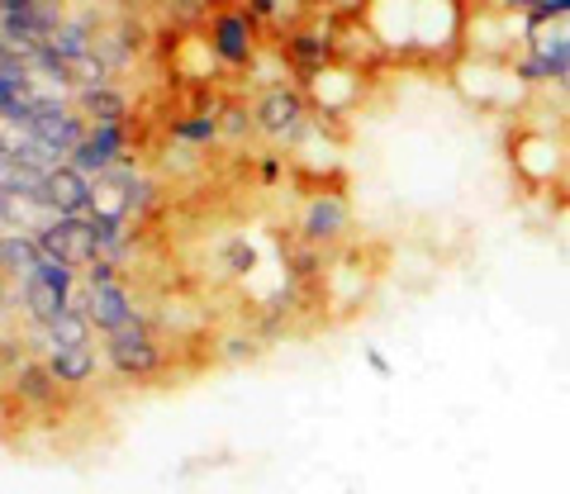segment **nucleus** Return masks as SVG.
<instances>
[{"label": "nucleus", "mask_w": 570, "mask_h": 494, "mask_svg": "<svg viewBox=\"0 0 570 494\" xmlns=\"http://www.w3.org/2000/svg\"><path fill=\"white\" fill-rule=\"evenodd\" d=\"M105 366L115 370L119 381H134V385H148L167 370V347L157 343V333L148 319H138L129 328H119L105 338Z\"/></svg>", "instance_id": "f257e3e1"}, {"label": "nucleus", "mask_w": 570, "mask_h": 494, "mask_svg": "<svg viewBox=\"0 0 570 494\" xmlns=\"http://www.w3.org/2000/svg\"><path fill=\"white\" fill-rule=\"evenodd\" d=\"M20 299H24L29 319L39 328H48L62 309L77 305V271L62 267V261H52V257H39L33 271L20 280Z\"/></svg>", "instance_id": "f03ea898"}, {"label": "nucleus", "mask_w": 570, "mask_h": 494, "mask_svg": "<svg viewBox=\"0 0 570 494\" xmlns=\"http://www.w3.org/2000/svg\"><path fill=\"white\" fill-rule=\"evenodd\" d=\"M39 253L62 261L71 271H86L91 261H100V234H96V219H48L39 234Z\"/></svg>", "instance_id": "7ed1b4c3"}, {"label": "nucleus", "mask_w": 570, "mask_h": 494, "mask_svg": "<svg viewBox=\"0 0 570 494\" xmlns=\"http://www.w3.org/2000/svg\"><path fill=\"white\" fill-rule=\"evenodd\" d=\"M77 305L86 309V319H91V328L100 333V338H110V333H119V328H129V324H138L142 314L134 309V295H129V286L115 276V280H86V295L77 299Z\"/></svg>", "instance_id": "20e7f679"}, {"label": "nucleus", "mask_w": 570, "mask_h": 494, "mask_svg": "<svg viewBox=\"0 0 570 494\" xmlns=\"http://www.w3.org/2000/svg\"><path fill=\"white\" fill-rule=\"evenodd\" d=\"M39 205L48 209L52 219H81V215H91V176H81L71 162L52 167V171L43 176Z\"/></svg>", "instance_id": "39448f33"}, {"label": "nucleus", "mask_w": 570, "mask_h": 494, "mask_svg": "<svg viewBox=\"0 0 570 494\" xmlns=\"http://www.w3.org/2000/svg\"><path fill=\"white\" fill-rule=\"evenodd\" d=\"M253 29H257V14L243 10V6H228L209 20V48L214 58H224L228 67H247L253 62Z\"/></svg>", "instance_id": "423d86ee"}, {"label": "nucleus", "mask_w": 570, "mask_h": 494, "mask_svg": "<svg viewBox=\"0 0 570 494\" xmlns=\"http://www.w3.org/2000/svg\"><path fill=\"white\" fill-rule=\"evenodd\" d=\"M253 119L272 138H295L299 124H305V96H299L295 86H266V91L257 96Z\"/></svg>", "instance_id": "0eeeda50"}, {"label": "nucleus", "mask_w": 570, "mask_h": 494, "mask_svg": "<svg viewBox=\"0 0 570 494\" xmlns=\"http://www.w3.org/2000/svg\"><path fill=\"white\" fill-rule=\"evenodd\" d=\"M119 157H124V124H91L81 144L71 148L67 162L81 176H100V171L119 167Z\"/></svg>", "instance_id": "6e6552de"}, {"label": "nucleus", "mask_w": 570, "mask_h": 494, "mask_svg": "<svg viewBox=\"0 0 570 494\" xmlns=\"http://www.w3.org/2000/svg\"><path fill=\"white\" fill-rule=\"evenodd\" d=\"M43 366H48V376H52V381H58V385H71V391H81V385H86V381H96V370H100L96 347H48Z\"/></svg>", "instance_id": "1a4fd4ad"}, {"label": "nucleus", "mask_w": 570, "mask_h": 494, "mask_svg": "<svg viewBox=\"0 0 570 494\" xmlns=\"http://www.w3.org/2000/svg\"><path fill=\"white\" fill-rule=\"evenodd\" d=\"M347 234V205L337 200V196H318L309 200L305 209V243L309 247H328Z\"/></svg>", "instance_id": "9d476101"}, {"label": "nucleus", "mask_w": 570, "mask_h": 494, "mask_svg": "<svg viewBox=\"0 0 570 494\" xmlns=\"http://www.w3.org/2000/svg\"><path fill=\"white\" fill-rule=\"evenodd\" d=\"M14 395L24 404H33V409H58L62 385L48 376L43 362H20V370H14Z\"/></svg>", "instance_id": "9b49d317"}, {"label": "nucleus", "mask_w": 570, "mask_h": 494, "mask_svg": "<svg viewBox=\"0 0 570 494\" xmlns=\"http://www.w3.org/2000/svg\"><path fill=\"white\" fill-rule=\"evenodd\" d=\"M39 238L33 234H0V276H14V280H24L33 271V261H39Z\"/></svg>", "instance_id": "f8f14e48"}, {"label": "nucleus", "mask_w": 570, "mask_h": 494, "mask_svg": "<svg viewBox=\"0 0 570 494\" xmlns=\"http://www.w3.org/2000/svg\"><path fill=\"white\" fill-rule=\"evenodd\" d=\"M43 176L48 171L24 162V157H0V196H29V200H39Z\"/></svg>", "instance_id": "ddd939ff"}, {"label": "nucleus", "mask_w": 570, "mask_h": 494, "mask_svg": "<svg viewBox=\"0 0 570 494\" xmlns=\"http://www.w3.org/2000/svg\"><path fill=\"white\" fill-rule=\"evenodd\" d=\"M91 333L96 328H91V319H86V309L71 305L43 328V338H48V347H91Z\"/></svg>", "instance_id": "4468645a"}, {"label": "nucleus", "mask_w": 570, "mask_h": 494, "mask_svg": "<svg viewBox=\"0 0 570 494\" xmlns=\"http://www.w3.org/2000/svg\"><path fill=\"white\" fill-rule=\"evenodd\" d=\"M77 105L86 110V119H96V124H124V115H129L124 96L110 91V86H91V91H77Z\"/></svg>", "instance_id": "2eb2a0df"}, {"label": "nucleus", "mask_w": 570, "mask_h": 494, "mask_svg": "<svg viewBox=\"0 0 570 494\" xmlns=\"http://www.w3.org/2000/svg\"><path fill=\"white\" fill-rule=\"evenodd\" d=\"M295 52V67H305V72H324V67H333V48L318 39V33H299V39L291 43Z\"/></svg>", "instance_id": "dca6fc26"}, {"label": "nucleus", "mask_w": 570, "mask_h": 494, "mask_svg": "<svg viewBox=\"0 0 570 494\" xmlns=\"http://www.w3.org/2000/svg\"><path fill=\"white\" fill-rule=\"evenodd\" d=\"M171 134L181 138V144L205 148V144H214V138H219V124H214V119H181V124H176Z\"/></svg>", "instance_id": "f3484780"}, {"label": "nucleus", "mask_w": 570, "mask_h": 494, "mask_svg": "<svg viewBox=\"0 0 570 494\" xmlns=\"http://www.w3.org/2000/svg\"><path fill=\"white\" fill-rule=\"evenodd\" d=\"M0 234H14V219H10V196H0Z\"/></svg>", "instance_id": "a211bd4d"}, {"label": "nucleus", "mask_w": 570, "mask_h": 494, "mask_svg": "<svg viewBox=\"0 0 570 494\" xmlns=\"http://www.w3.org/2000/svg\"><path fill=\"white\" fill-rule=\"evenodd\" d=\"M366 362H371V370H376V376H390V362L381 357V352H366Z\"/></svg>", "instance_id": "6ab92c4d"}, {"label": "nucleus", "mask_w": 570, "mask_h": 494, "mask_svg": "<svg viewBox=\"0 0 570 494\" xmlns=\"http://www.w3.org/2000/svg\"><path fill=\"white\" fill-rule=\"evenodd\" d=\"M115 6H129V0H115Z\"/></svg>", "instance_id": "aec40b11"}]
</instances>
